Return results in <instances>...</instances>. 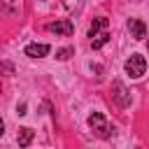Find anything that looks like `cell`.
I'll return each instance as SVG.
<instances>
[{
  "label": "cell",
  "mask_w": 149,
  "mask_h": 149,
  "mask_svg": "<svg viewBox=\"0 0 149 149\" xmlns=\"http://www.w3.org/2000/svg\"><path fill=\"white\" fill-rule=\"evenodd\" d=\"M114 100H116L119 107H128L130 105V93L121 81H114Z\"/></svg>",
  "instance_id": "6"
},
{
  "label": "cell",
  "mask_w": 149,
  "mask_h": 149,
  "mask_svg": "<svg viewBox=\"0 0 149 149\" xmlns=\"http://www.w3.org/2000/svg\"><path fill=\"white\" fill-rule=\"evenodd\" d=\"M65 7L70 12H79L81 9V0H65Z\"/></svg>",
  "instance_id": "11"
},
{
  "label": "cell",
  "mask_w": 149,
  "mask_h": 149,
  "mask_svg": "<svg viewBox=\"0 0 149 149\" xmlns=\"http://www.w3.org/2000/svg\"><path fill=\"white\" fill-rule=\"evenodd\" d=\"M128 30L133 40H144L147 37V26L142 19H128Z\"/></svg>",
  "instance_id": "4"
},
{
  "label": "cell",
  "mask_w": 149,
  "mask_h": 149,
  "mask_svg": "<svg viewBox=\"0 0 149 149\" xmlns=\"http://www.w3.org/2000/svg\"><path fill=\"white\" fill-rule=\"evenodd\" d=\"M33 137H35V130H33V128H28V126H23V128H19L16 142H19V147H21V149H26V147L33 142Z\"/></svg>",
  "instance_id": "7"
},
{
  "label": "cell",
  "mask_w": 149,
  "mask_h": 149,
  "mask_svg": "<svg viewBox=\"0 0 149 149\" xmlns=\"http://www.w3.org/2000/svg\"><path fill=\"white\" fill-rule=\"evenodd\" d=\"M88 128L98 135V137H102V140H107L109 135H112V130H109V126H107V121H105V116L100 114V112H93V114H88Z\"/></svg>",
  "instance_id": "2"
},
{
  "label": "cell",
  "mask_w": 149,
  "mask_h": 149,
  "mask_svg": "<svg viewBox=\"0 0 149 149\" xmlns=\"http://www.w3.org/2000/svg\"><path fill=\"white\" fill-rule=\"evenodd\" d=\"M70 56H72V49H70V47H65V49H58V51H56V58H58V61H68Z\"/></svg>",
  "instance_id": "10"
},
{
  "label": "cell",
  "mask_w": 149,
  "mask_h": 149,
  "mask_svg": "<svg viewBox=\"0 0 149 149\" xmlns=\"http://www.w3.org/2000/svg\"><path fill=\"white\" fill-rule=\"evenodd\" d=\"M47 30H49V33H56V35H65V37H70V35L74 33V23H72L70 19H61V21L49 23Z\"/></svg>",
  "instance_id": "3"
},
{
  "label": "cell",
  "mask_w": 149,
  "mask_h": 149,
  "mask_svg": "<svg viewBox=\"0 0 149 149\" xmlns=\"http://www.w3.org/2000/svg\"><path fill=\"white\" fill-rule=\"evenodd\" d=\"M126 74L130 77V79H140L144 72H147V61H144V56H140V54H133L128 61H126Z\"/></svg>",
  "instance_id": "1"
},
{
  "label": "cell",
  "mask_w": 149,
  "mask_h": 149,
  "mask_svg": "<svg viewBox=\"0 0 149 149\" xmlns=\"http://www.w3.org/2000/svg\"><path fill=\"white\" fill-rule=\"evenodd\" d=\"M102 28H107V19H105V16H98V19L91 23V28H88V37L93 40V37H95V35H98Z\"/></svg>",
  "instance_id": "8"
},
{
  "label": "cell",
  "mask_w": 149,
  "mask_h": 149,
  "mask_svg": "<svg viewBox=\"0 0 149 149\" xmlns=\"http://www.w3.org/2000/svg\"><path fill=\"white\" fill-rule=\"evenodd\" d=\"M109 37H112V35H109L107 30H105V33H98V35L91 40V47H93V49H100V47H105V44L109 42Z\"/></svg>",
  "instance_id": "9"
},
{
  "label": "cell",
  "mask_w": 149,
  "mask_h": 149,
  "mask_svg": "<svg viewBox=\"0 0 149 149\" xmlns=\"http://www.w3.org/2000/svg\"><path fill=\"white\" fill-rule=\"evenodd\" d=\"M49 51H51V47H49V44H37V42L26 44V49H23V54H26V56H30V58H44Z\"/></svg>",
  "instance_id": "5"
}]
</instances>
